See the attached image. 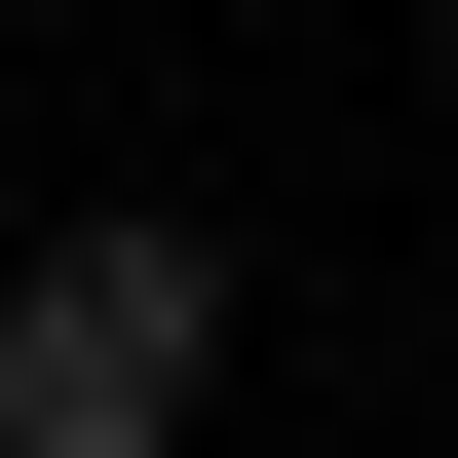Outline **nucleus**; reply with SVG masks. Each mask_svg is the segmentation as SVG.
I'll list each match as a JSON object with an SVG mask.
<instances>
[{
  "mask_svg": "<svg viewBox=\"0 0 458 458\" xmlns=\"http://www.w3.org/2000/svg\"><path fill=\"white\" fill-rule=\"evenodd\" d=\"M191 382H229V267L191 229H38L0 267V458H191Z\"/></svg>",
  "mask_w": 458,
  "mask_h": 458,
  "instance_id": "f257e3e1",
  "label": "nucleus"
}]
</instances>
